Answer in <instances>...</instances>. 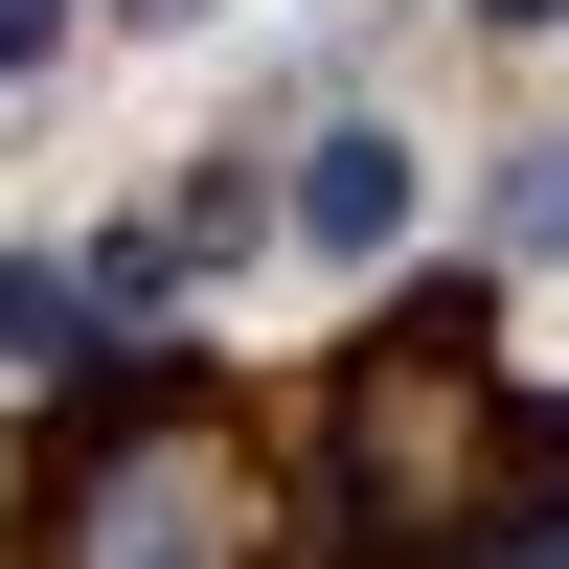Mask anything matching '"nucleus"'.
I'll use <instances>...</instances> for the list:
<instances>
[{
	"instance_id": "f257e3e1",
	"label": "nucleus",
	"mask_w": 569,
	"mask_h": 569,
	"mask_svg": "<svg viewBox=\"0 0 569 569\" xmlns=\"http://www.w3.org/2000/svg\"><path fill=\"white\" fill-rule=\"evenodd\" d=\"M273 547H297V479L182 365H114L23 479V569H273Z\"/></svg>"
},
{
	"instance_id": "f03ea898",
	"label": "nucleus",
	"mask_w": 569,
	"mask_h": 569,
	"mask_svg": "<svg viewBox=\"0 0 569 569\" xmlns=\"http://www.w3.org/2000/svg\"><path fill=\"white\" fill-rule=\"evenodd\" d=\"M410 228H433V160H410V114L319 91V114H297V251H319V273H388Z\"/></svg>"
},
{
	"instance_id": "7ed1b4c3",
	"label": "nucleus",
	"mask_w": 569,
	"mask_h": 569,
	"mask_svg": "<svg viewBox=\"0 0 569 569\" xmlns=\"http://www.w3.org/2000/svg\"><path fill=\"white\" fill-rule=\"evenodd\" d=\"M501 251L569 273V137H525V160H501Z\"/></svg>"
},
{
	"instance_id": "20e7f679",
	"label": "nucleus",
	"mask_w": 569,
	"mask_h": 569,
	"mask_svg": "<svg viewBox=\"0 0 569 569\" xmlns=\"http://www.w3.org/2000/svg\"><path fill=\"white\" fill-rule=\"evenodd\" d=\"M456 23H479V46H569V0H456Z\"/></svg>"
},
{
	"instance_id": "39448f33",
	"label": "nucleus",
	"mask_w": 569,
	"mask_h": 569,
	"mask_svg": "<svg viewBox=\"0 0 569 569\" xmlns=\"http://www.w3.org/2000/svg\"><path fill=\"white\" fill-rule=\"evenodd\" d=\"M46 46H69V0H0V69H46Z\"/></svg>"
},
{
	"instance_id": "423d86ee",
	"label": "nucleus",
	"mask_w": 569,
	"mask_h": 569,
	"mask_svg": "<svg viewBox=\"0 0 569 569\" xmlns=\"http://www.w3.org/2000/svg\"><path fill=\"white\" fill-rule=\"evenodd\" d=\"M114 23H182V0H114Z\"/></svg>"
}]
</instances>
